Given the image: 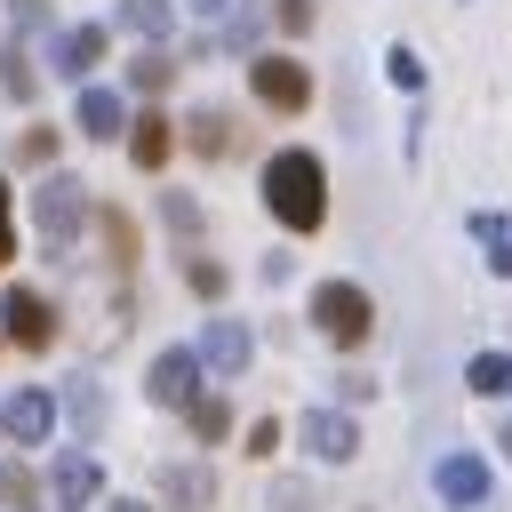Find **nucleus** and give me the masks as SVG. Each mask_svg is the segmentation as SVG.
I'll list each match as a JSON object with an SVG mask.
<instances>
[{
	"mask_svg": "<svg viewBox=\"0 0 512 512\" xmlns=\"http://www.w3.org/2000/svg\"><path fill=\"white\" fill-rule=\"evenodd\" d=\"M256 192H264V216H272L280 232H320V224H328V160L304 152V144H280V152L264 160Z\"/></svg>",
	"mask_w": 512,
	"mask_h": 512,
	"instance_id": "nucleus-1",
	"label": "nucleus"
},
{
	"mask_svg": "<svg viewBox=\"0 0 512 512\" xmlns=\"http://www.w3.org/2000/svg\"><path fill=\"white\" fill-rule=\"evenodd\" d=\"M304 320H312L336 352H360V344L376 336V296H368L360 280H320L312 304H304Z\"/></svg>",
	"mask_w": 512,
	"mask_h": 512,
	"instance_id": "nucleus-2",
	"label": "nucleus"
},
{
	"mask_svg": "<svg viewBox=\"0 0 512 512\" xmlns=\"http://www.w3.org/2000/svg\"><path fill=\"white\" fill-rule=\"evenodd\" d=\"M32 224H40V240H48V248H72V240H80V224H96L88 184H80V176H64V168H40V184H32Z\"/></svg>",
	"mask_w": 512,
	"mask_h": 512,
	"instance_id": "nucleus-3",
	"label": "nucleus"
},
{
	"mask_svg": "<svg viewBox=\"0 0 512 512\" xmlns=\"http://www.w3.org/2000/svg\"><path fill=\"white\" fill-rule=\"evenodd\" d=\"M248 96L264 104V112H304L312 104V72H304V56H288V48H256L248 56Z\"/></svg>",
	"mask_w": 512,
	"mask_h": 512,
	"instance_id": "nucleus-4",
	"label": "nucleus"
},
{
	"mask_svg": "<svg viewBox=\"0 0 512 512\" xmlns=\"http://www.w3.org/2000/svg\"><path fill=\"white\" fill-rule=\"evenodd\" d=\"M296 440H304L312 464H352V456H360V416L336 408V400H320V408L296 416Z\"/></svg>",
	"mask_w": 512,
	"mask_h": 512,
	"instance_id": "nucleus-5",
	"label": "nucleus"
},
{
	"mask_svg": "<svg viewBox=\"0 0 512 512\" xmlns=\"http://www.w3.org/2000/svg\"><path fill=\"white\" fill-rule=\"evenodd\" d=\"M104 504V464L88 448H56L48 456V512H96Z\"/></svg>",
	"mask_w": 512,
	"mask_h": 512,
	"instance_id": "nucleus-6",
	"label": "nucleus"
},
{
	"mask_svg": "<svg viewBox=\"0 0 512 512\" xmlns=\"http://www.w3.org/2000/svg\"><path fill=\"white\" fill-rule=\"evenodd\" d=\"M200 376H208V368H200V352H192V344H168V352H152V368H144V400L184 416V408L200 400Z\"/></svg>",
	"mask_w": 512,
	"mask_h": 512,
	"instance_id": "nucleus-7",
	"label": "nucleus"
},
{
	"mask_svg": "<svg viewBox=\"0 0 512 512\" xmlns=\"http://www.w3.org/2000/svg\"><path fill=\"white\" fill-rule=\"evenodd\" d=\"M432 496H440L448 512H480V504L496 496V472H488V456H472V448H448V456L432 464Z\"/></svg>",
	"mask_w": 512,
	"mask_h": 512,
	"instance_id": "nucleus-8",
	"label": "nucleus"
},
{
	"mask_svg": "<svg viewBox=\"0 0 512 512\" xmlns=\"http://www.w3.org/2000/svg\"><path fill=\"white\" fill-rule=\"evenodd\" d=\"M0 336L16 344V352H48L56 344V296H40V288H8L0 296Z\"/></svg>",
	"mask_w": 512,
	"mask_h": 512,
	"instance_id": "nucleus-9",
	"label": "nucleus"
},
{
	"mask_svg": "<svg viewBox=\"0 0 512 512\" xmlns=\"http://www.w3.org/2000/svg\"><path fill=\"white\" fill-rule=\"evenodd\" d=\"M56 416H64V400H56L48 384H16V392L0 400V432H8L16 448H48Z\"/></svg>",
	"mask_w": 512,
	"mask_h": 512,
	"instance_id": "nucleus-10",
	"label": "nucleus"
},
{
	"mask_svg": "<svg viewBox=\"0 0 512 512\" xmlns=\"http://www.w3.org/2000/svg\"><path fill=\"white\" fill-rule=\"evenodd\" d=\"M192 352H200V368H208L216 384H240L248 360H256V336H248V320H208Z\"/></svg>",
	"mask_w": 512,
	"mask_h": 512,
	"instance_id": "nucleus-11",
	"label": "nucleus"
},
{
	"mask_svg": "<svg viewBox=\"0 0 512 512\" xmlns=\"http://www.w3.org/2000/svg\"><path fill=\"white\" fill-rule=\"evenodd\" d=\"M104 48H112V32H104V24H64V32L48 40V72H56V80H72V88H88V72L104 64Z\"/></svg>",
	"mask_w": 512,
	"mask_h": 512,
	"instance_id": "nucleus-12",
	"label": "nucleus"
},
{
	"mask_svg": "<svg viewBox=\"0 0 512 512\" xmlns=\"http://www.w3.org/2000/svg\"><path fill=\"white\" fill-rule=\"evenodd\" d=\"M152 488H160V512H208V504H216V472L192 464V456H184V464L168 456V464L152 472Z\"/></svg>",
	"mask_w": 512,
	"mask_h": 512,
	"instance_id": "nucleus-13",
	"label": "nucleus"
},
{
	"mask_svg": "<svg viewBox=\"0 0 512 512\" xmlns=\"http://www.w3.org/2000/svg\"><path fill=\"white\" fill-rule=\"evenodd\" d=\"M72 128L80 136H96V144H112V136H128V96L120 88H80V104H72Z\"/></svg>",
	"mask_w": 512,
	"mask_h": 512,
	"instance_id": "nucleus-14",
	"label": "nucleus"
},
{
	"mask_svg": "<svg viewBox=\"0 0 512 512\" xmlns=\"http://www.w3.org/2000/svg\"><path fill=\"white\" fill-rule=\"evenodd\" d=\"M184 152H200V160H232V152H240V120H232L224 104H200V112L184 120Z\"/></svg>",
	"mask_w": 512,
	"mask_h": 512,
	"instance_id": "nucleus-15",
	"label": "nucleus"
},
{
	"mask_svg": "<svg viewBox=\"0 0 512 512\" xmlns=\"http://www.w3.org/2000/svg\"><path fill=\"white\" fill-rule=\"evenodd\" d=\"M168 152H176V120L144 104V112L128 120V160H136V168L152 176V168H168Z\"/></svg>",
	"mask_w": 512,
	"mask_h": 512,
	"instance_id": "nucleus-16",
	"label": "nucleus"
},
{
	"mask_svg": "<svg viewBox=\"0 0 512 512\" xmlns=\"http://www.w3.org/2000/svg\"><path fill=\"white\" fill-rule=\"evenodd\" d=\"M112 24H120V32H136V40H168L176 0H120V8H112Z\"/></svg>",
	"mask_w": 512,
	"mask_h": 512,
	"instance_id": "nucleus-17",
	"label": "nucleus"
},
{
	"mask_svg": "<svg viewBox=\"0 0 512 512\" xmlns=\"http://www.w3.org/2000/svg\"><path fill=\"white\" fill-rule=\"evenodd\" d=\"M168 80H176V56H168L160 40H144V48L128 56V88H136V96H160Z\"/></svg>",
	"mask_w": 512,
	"mask_h": 512,
	"instance_id": "nucleus-18",
	"label": "nucleus"
},
{
	"mask_svg": "<svg viewBox=\"0 0 512 512\" xmlns=\"http://www.w3.org/2000/svg\"><path fill=\"white\" fill-rule=\"evenodd\" d=\"M464 232H472V240H488V272H496V280H512V232H504V216H496V208H472V216H464Z\"/></svg>",
	"mask_w": 512,
	"mask_h": 512,
	"instance_id": "nucleus-19",
	"label": "nucleus"
},
{
	"mask_svg": "<svg viewBox=\"0 0 512 512\" xmlns=\"http://www.w3.org/2000/svg\"><path fill=\"white\" fill-rule=\"evenodd\" d=\"M96 232L112 248V272H136V216L128 208H96Z\"/></svg>",
	"mask_w": 512,
	"mask_h": 512,
	"instance_id": "nucleus-20",
	"label": "nucleus"
},
{
	"mask_svg": "<svg viewBox=\"0 0 512 512\" xmlns=\"http://www.w3.org/2000/svg\"><path fill=\"white\" fill-rule=\"evenodd\" d=\"M184 424H192V440H200V448H216V440L232 432V400H224V392H200V400L184 408Z\"/></svg>",
	"mask_w": 512,
	"mask_h": 512,
	"instance_id": "nucleus-21",
	"label": "nucleus"
},
{
	"mask_svg": "<svg viewBox=\"0 0 512 512\" xmlns=\"http://www.w3.org/2000/svg\"><path fill=\"white\" fill-rule=\"evenodd\" d=\"M464 392H480V400L512 392V352H472L464 360Z\"/></svg>",
	"mask_w": 512,
	"mask_h": 512,
	"instance_id": "nucleus-22",
	"label": "nucleus"
},
{
	"mask_svg": "<svg viewBox=\"0 0 512 512\" xmlns=\"http://www.w3.org/2000/svg\"><path fill=\"white\" fill-rule=\"evenodd\" d=\"M160 224H168L176 240H200V232H208V208H200L192 192H160Z\"/></svg>",
	"mask_w": 512,
	"mask_h": 512,
	"instance_id": "nucleus-23",
	"label": "nucleus"
},
{
	"mask_svg": "<svg viewBox=\"0 0 512 512\" xmlns=\"http://www.w3.org/2000/svg\"><path fill=\"white\" fill-rule=\"evenodd\" d=\"M64 416H72L80 432H104V392H96V376H72V384H64Z\"/></svg>",
	"mask_w": 512,
	"mask_h": 512,
	"instance_id": "nucleus-24",
	"label": "nucleus"
},
{
	"mask_svg": "<svg viewBox=\"0 0 512 512\" xmlns=\"http://www.w3.org/2000/svg\"><path fill=\"white\" fill-rule=\"evenodd\" d=\"M0 88H8V96H16V104H32V96H40V72H32V56H24V48H16V40H8V48H0Z\"/></svg>",
	"mask_w": 512,
	"mask_h": 512,
	"instance_id": "nucleus-25",
	"label": "nucleus"
},
{
	"mask_svg": "<svg viewBox=\"0 0 512 512\" xmlns=\"http://www.w3.org/2000/svg\"><path fill=\"white\" fill-rule=\"evenodd\" d=\"M384 80H392L400 96H416V88H424V56H416L408 40H392V48H384Z\"/></svg>",
	"mask_w": 512,
	"mask_h": 512,
	"instance_id": "nucleus-26",
	"label": "nucleus"
},
{
	"mask_svg": "<svg viewBox=\"0 0 512 512\" xmlns=\"http://www.w3.org/2000/svg\"><path fill=\"white\" fill-rule=\"evenodd\" d=\"M184 288H192V296H200V304H216V296H224V288H232V272H224V264H216V256H184Z\"/></svg>",
	"mask_w": 512,
	"mask_h": 512,
	"instance_id": "nucleus-27",
	"label": "nucleus"
},
{
	"mask_svg": "<svg viewBox=\"0 0 512 512\" xmlns=\"http://www.w3.org/2000/svg\"><path fill=\"white\" fill-rule=\"evenodd\" d=\"M0 504H8V512H40V480H32V464H0Z\"/></svg>",
	"mask_w": 512,
	"mask_h": 512,
	"instance_id": "nucleus-28",
	"label": "nucleus"
},
{
	"mask_svg": "<svg viewBox=\"0 0 512 512\" xmlns=\"http://www.w3.org/2000/svg\"><path fill=\"white\" fill-rule=\"evenodd\" d=\"M16 168H56V128H24L16 136Z\"/></svg>",
	"mask_w": 512,
	"mask_h": 512,
	"instance_id": "nucleus-29",
	"label": "nucleus"
},
{
	"mask_svg": "<svg viewBox=\"0 0 512 512\" xmlns=\"http://www.w3.org/2000/svg\"><path fill=\"white\" fill-rule=\"evenodd\" d=\"M376 400V376L368 368H336V408H368Z\"/></svg>",
	"mask_w": 512,
	"mask_h": 512,
	"instance_id": "nucleus-30",
	"label": "nucleus"
},
{
	"mask_svg": "<svg viewBox=\"0 0 512 512\" xmlns=\"http://www.w3.org/2000/svg\"><path fill=\"white\" fill-rule=\"evenodd\" d=\"M272 512H320L312 480H272Z\"/></svg>",
	"mask_w": 512,
	"mask_h": 512,
	"instance_id": "nucleus-31",
	"label": "nucleus"
},
{
	"mask_svg": "<svg viewBox=\"0 0 512 512\" xmlns=\"http://www.w3.org/2000/svg\"><path fill=\"white\" fill-rule=\"evenodd\" d=\"M280 440H288V424H280V416H256V424H248V456H264V464H272V448H280Z\"/></svg>",
	"mask_w": 512,
	"mask_h": 512,
	"instance_id": "nucleus-32",
	"label": "nucleus"
},
{
	"mask_svg": "<svg viewBox=\"0 0 512 512\" xmlns=\"http://www.w3.org/2000/svg\"><path fill=\"white\" fill-rule=\"evenodd\" d=\"M272 16H280V32L296 40V32H312V16H320V0H272Z\"/></svg>",
	"mask_w": 512,
	"mask_h": 512,
	"instance_id": "nucleus-33",
	"label": "nucleus"
},
{
	"mask_svg": "<svg viewBox=\"0 0 512 512\" xmlns=\"http://www.w3.org/2000/svg\"><path fill=\"white\" fill-rule=\"evenodd\" d=\"M8 256H16V200H8V176H0V272H8Z\"/></svg>",
	"mask_w": 512,
	"mask_h": 512,
	"instance_id": "nucleus-34",
	"label": "nucleus"
},
{
	"mask_svg": "<svg viewBox=\"0 0 512 512\" xmlns=\"http://www.w3.org/2000/svg\"><path fill=\"white\" fill-rule=\"evenodd\" d=\"M224 48H256V8H240V16L224 24Z\"/></svg>",
	"mask_w": 512,
	"mask_h": 512,
	"instance_id": "nucleus-35",
	"label": "nucleus"
},
{
	"mask_svg": "<svg viewBox=\"0 0 512 512\" xmlns=\"http://www.w3.org/2000/svg\"><path fill=\"white\" fill-rule=\"evenodd\" d=\"M288 272H296V256H288V248H272V256H264V264H256V280H264V288H280V280H288Z\"/></svg>",
	"mask_w": 512,
	"mask_h": 512,
	"instance_id": "nucleus-36",
	"label": "nucleus"
},
{
	"mask_svg": "<svg viewBox=\"0 0 512 512\" xmlns=\"http://www.w3.org/2000/svg\"><path fill=\"white\" fill-rule=\"evenodd\" d=\"M96 512H152V504H136V496H112V504H96Z\"/></svg>",
	"mask_w": 512,
	"mask_h": 512,
	"instance_id": "nucleus-37",
	"label": "nucleus"
},
{
	"mask_svg": "<svg viewBox=\"0 0 512 512\" xmlns=\"http://www.w3.org/2000/svg\"><path fill=\"white\" fill-rule=\"evenodd\" d=\"M184 8H192V16H224L232 0H184Z\"/></svg>",
	"mask_w": 512,
	"mask_h": 512,
	"instance_id": "nucleus-38",
	"label": "nucleus"
},
{
	"mask_svg": "<svg viewBox=\"0 0 512 512\" xmlns=\"http://www.w3.org/2000/svg\"><path fill=\"white\" fill-rule=\"evenodd\" d=\"M496 448H504V456H512V416H504V424H496Z\"/></svg>",
	"mask_w": 512,
	"mask_h": 512,
	"instance_id": "nucleus-39",
	"label": "nucleus"
}]
</instances>
